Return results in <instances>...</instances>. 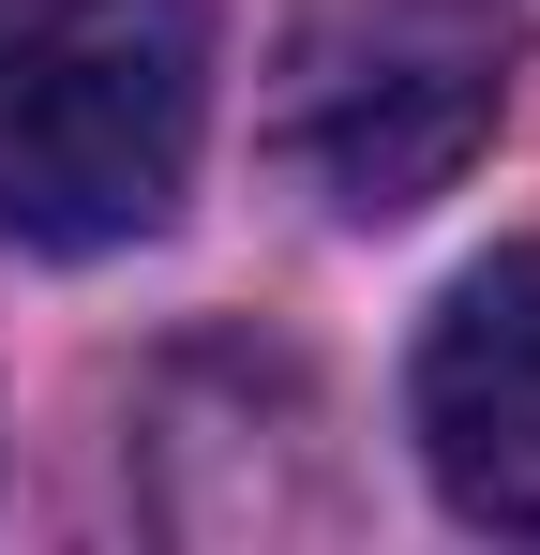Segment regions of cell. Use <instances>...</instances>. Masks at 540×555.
Returning a JSON list of instances; mask_svg holds the SVG:
<instances>
[{"label": "cell", "mask_w": 540, "mask_h": 555, "mask_svg": "<svg viewBox=\"0 0 540 555\" xmlns=\"http://www.w3.org/2000/svg\"><path fill=\"white\" fill-rule=\"evenodd\" d=\"M210 135V0H0V241H151Z\"/></svg>", "instance_id": "obj_1"}, {"label": "cell", "mask_w": 540, "mask_h": 555, "mask_svg": "<svg viewBox=\"0 0 540 555\" xmlns=\"http://www.w3.org/2000/svg\"><path fill=\"white\" fill-rule=\"evenodd\" d=\"M526 76V0H285L270 46V151L331 225L436 210Z\"/></svg>", "instance_id": "obj_2"}, {"label": "cell", "mask_w": 540, "mask_h": 555, "mask_svg": "<svg viewBox=\"0 0 540 555\" xmlns=\"http://www.w3.org/2000/svg\"><path fill=\"white\" fill-rule=\"evenodd\" d=\"M406 421H421V465H436V495L465 526L540 541V241H496L421 315Z\"/></svg>", "instance_id": "obj_3"}]
</instances>
